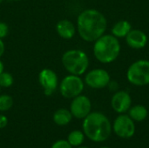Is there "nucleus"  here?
Here are the masks:
<instances>
[{
	"instance_id": "obj_1",
	"label": "nucleus",
	"mask_w": 149,
	"mask_h": 148,
	"mask_svg": "<svg viewBox=\"0 0 149 148\" xmlns=\"http://www.w3.org/2000/svg\"><path fill=\"white\" fill-rule=\"evenodd\" d=\"M107 20L103 13L95 9H86L79 13L77 18V31L86 42H94L105 34Z\"/></svg>"
},
{
	"instance_id": "obj_2",
	"label": "nucleus",
	"mask_w": 149,
	"mask_h": 148,
	"mask_svg": "<svg viewBox=\"0 0 149 148\" xmlns=\"http://www.w3.org/2000/svg\"><path fill=\"white\" fill-rule=\"evenodd\" d=\"M82 128L85 135L94 142L106 141L112 133L110 120L100 112L90 113L84 119Z\"/></svg>"
},
{
	"instance_id": "obj_3",
	"label": "nucleus",
	"mask_w": 149,
	"mask_h": 148,
	"mask_svg": "<svg viewBox=\"0 0 149 148\" xmlns=\"http://www.w3.org/2000/svg\"><path fill=\"white\" fill-rule=\"evenodd\" d=\"M120 43L112 34H104L94 41L93 55L102 64L113 62L120 53Z\"/></svg>"
},
{
	"instance_id": "obj_4",
	"label": "nucleus",
	"mask_w": 149,
	"mask_h": 148,
	"mask_svg": "<svg viewBox=\"0 0 149 148\" xmlns=\"http://www.w3.org/2000/svg\"><path fill=\"white\" fill-rule=\"evenodd\" d=\"M62 64L70 74L81 76L88 69L89 58L82 50H68L62 56Z\"/></svg>"
},
{
	"instance_id": "obj_5",
	"label": "nucleus",
	"mask_w": 149,
	"mask_h": 148,
	"mask_svg": "<svg viewBox=\"0 0 149 148\" xmlns=\"http://www.w3.org/2000/svg\"><path fill=\"white\" fill-rule=\"evenodd\" d=\"M127 79L129 83L136 86L149 84V60L139 59L134 62L127 69Z\"/></svg>"
},
{
	"instance_id": "obj_6",
	"label": "nucleus",
	"mask_w": 149,
	"mask_h": 148,
	"mask_svg": "<svg viewBox=\"0 0 149 148\" xmlns=\"http://www.w3.org/2000/svg\"><path fill=\"white\" fill-rule=\"evenodd\" d=\"M84 86V81L80 76L69 74L60 82L59 92L64 98L73 99L82 93Z\"/></svg>"
},
{
	"instance_id": "obj_7",
	"label": "nucleus",
	"mask_w": 149,
	"mask_h": 148,
	"mask_svg": "<svg viewBox=\"0 0 149 148\" xmlns=\"http://www.w3.org/2000/svg\"><path fill=\"white\" fill-rule=\"evenodd\" d=\"M112 128L115 134L122 139H130L135 133L134 121L124 113L120 114L115 119Z\"/></svg>"
},
{
	"instance_id": "obj_8",
	"label": "nucleus",
	"mask_w": 149,
	"mask_h": 148,
	"mask_svg": "<svg viewBox=\"0 0 149 148\" xmlns=\"http://www.w3.org/2000/svg\"><path fill=\"white\" fill-rule=\"evenodd\" d=\"M111 82V77L107 71L101 68L93 69L88 72L85 77V83L91 88L102 89L108 86Z\"/></svg>"
},
{
	"instance_id": "obj_9",
	"label": "nucleus",
	"mask_w": 149,
	"mask_h": 148,
	"mask_svg": "<svg viewBox=\"0 0 149 148\" xmlns=\"http://www.w3.org/2000/svg\"><path fill=\"white\" fill-rule=\"evenodd\" d=\"M92 109V103L88 97L85 95H79L72 99L70 106V112L72 117L84 120L90 113Z\"/></svg>"
},
{
	"instance_id": "obj_10",
	"label": "nucleus",
	"mask_w": 149,
	"mask_h": 148,
	"mask_svg": "<svg viewBox=\"0 0 149 148\" xmlns=\"http://www.w3.org/2000/svg\"><path fill=\"white\" fill-rule=\"evenodd\" d=\"M38 82L44 89V93L46 96H51L58 87V76L56 72L49 68L43 69L38 74Z\"/></svg>"
},
{
	"instance_id": "obj_11",
	"label": "nucleus",
	"mask_w": 149,
	"mask_h": 148,
	"mask_svg": "<svg viewBox=\"0 0 149 148\" xmlns=\"http://www.w3.org/2000/svg\"><path fill=\"white\" fill-rule=\"evenodd\" d=\"M132 105L130 94L126 91H117L112 97L111 106L114 112L121 114L127 112Z\"/></svg>"
},
{
	"instance_id": "obj_12",
	"label": "nucleus",
	"mask_w": 149,
	"mask_h": 148,
	"mask_svg": "<svg viewBox=\"0 0 149 148\" xmlns=\"http://www.w3.org/2000/svg\"><path fill=\"white\" fill-rule=\"evenodd\" d=\"M125 38L127 45L135 50L144 48L147 45L148 40L147 34L143 31L138 29H132Z\"/></svg>"
},
{
	"instance_id": "obj_13",
	"label": "nucleus",
	"mask_w": 149,
	"mask_h": 148,
	"mask_svg": "<svg viewBox=\"0 0 149 148\" xmlns=\"http://www.w3.org/2000/svg\"><path fill=\"white\" fill-rule=\"evenodd\" d=\"M56 31L59 37L64 39H71L75 36L77 28L68 19H61L56 24Z\"/></svg>"
},
{
	"instance_id": "obj_14",
	"label": "nucleus",
	"mask_w": 149,
	"mask_h": 148,
	"mask_svg": "<svg viewBox=\"0 0 149 148\" xmlns=\"http://www.w3.org/2000/svg\"><path fill=\"white\" fill-rule=\"evenodd\" d=\"M132 30V25L127 20H120L112 27V35L117 38H126V36Z\"/></svg>"
},
{
	"instance_id": "obj_15",
	"label": "nucleus",
	"mask_w": 149,
	"mask_h": 148,
	"mask_svg": "<svg viewBox=\"0 0 149 148\" xmlns=\"http://www.w3.org/2000/svg\"><path fill=\"white\" fill-rule=\"evenodd\" d=\"M72 119V115L70 112V110H67L65 108H60L58 109L52 116L53 122L60 126L68 125Z\"/></svg>"
},
{
	"instance_id": "obj_16",
	"label": "nucleus",
	"mask_w": 149,
	"mask_h": 148,
	"mask_svg": "<svg viewBox=\"0 0 149 148\" xmlns=\"http://www.w3.org/2000/svg\"><path fill=\"white\" fill-rule=\"evenodd\" d=\"M128 116L136 122H141L145 120L148 115V111L146 108V106L142 105H136L134 106H131L128 110Z\"/></svg>"
},
{
	"instance_id": "obj_17",
	"label": "nucleus",
	"mask_w": 149,
	"mask_h": 148,
	"mask_svg": "<svg viewBox=\"0 0 149 148\" xmlns=\"http://www.w3.org/2000/svg\"><path fill=\"white\" fill-rule=\"evenodd\" d=\"M85 133L79 130H73L67 136V141L70 143L72 147H80L85 140Z\"/></svg>"
},
{
	"instance_id": "obj_18",
	"label": "nucleus",
	"mask_w": 149,
	"mask_h": 148,
	"mask_svg": "<svg viewBox=\"0 0 149 148\" xmlns=\"http://www.w3.org/2000/svg\"><path fill=\"white\" fill-rule=\"evenodd\" d=\"M13 99L11 96L7 94L0 95V112L9 111L13 106Z\"/></svg>"
},
{
	"instance_id": "obj_19",
	"label": "nucleus",
	"mask_w": 149,
	"mask_h": 148,
	"mask_svg": "<svg viewBox=\"0 0 149 148\" xmlns=\"http://www.w3.org/2000/svg\"><path fill=\"white\" fill-rule=\"evenodd\" d=\"M13 82H14V78L10 73L3 72L0 74V86L1 87H4V88L10 87L13 85Z\"/></svg>"
},
{
	"instance_id": "obj_20",
	"label": "nucleus",
	"mask_w": 149,
	"mask_h": 148,
	"mask_svg": "<svg viewBox=\"0 0 149 148\" xmlns=\"http://www.w3.org/2000/svg\"><path fill=\"white\" fill-rule=\"evenodd\" d=\"M51 148H72L70 143L65 140H59L54 142Z\"/></svg>"
},
{
	"instance_id": "obj_21",
	"label": "nucleus",
	"mask_w": 149,
	"mask_h": 148,
	"mask_svg": "<svg viewBox=\"0 0 149 148\" xmlns=\"http://www.w3.org/2000/svg\"><path fill=\"white\" fill-rule=\"evenodd\" d=\"M8 32L9 27L7 24H5L4 22H0V38L3 39V38H5L8 35Z\"/></svg>"
},
{
	"instance_id": "obj_22",
	"label": "nucleus",
	"mask_w": 149,
	"mask_h": 148,
	"mask_svg": "<svg viewBox=\"0 0 149 148\" xmlns=\"http://www.w3.org/2000/svg\"><path fill=\"white\" fill-rule=\"evenodd\" d=\"M8 125V119L3 114H0V129L4 128Z\"/></svg>"
},
{
	"instance_id": "obj_23",
	"label": "nucleus",
	"mask_w": 149,
	"mask_h": 148,
	"mask_svg": "<svg viewBox=\"0 0 149 148\" xmlns=\"http://www.w3.org/2000/svg\"><path fill=\"white\" fill-rule=\"evenodd\" d=\"M4 49H5V46H4V44L3 42V39L0 38V58L3 55L4 53Z\"/></svg>"
},
{
	"instance_id": "obj_24",
	"label": "nucleus",
	"mask_w": 149,
	"mask_h": 148,
	"mask_svg": "<svg viewBox=\"0 0 149 148\" xmlns=\"http://www.w3.org/2000/svg\"><path fill=\"white\" fill-rule=\"evenodd\" d=\"M3 69H4V66H3V62L0 60V74L3 72Z\"/></svg>"
},
{
	"instance_id": "obj_25",
	"label": "nucleus",
	"mask_w": 149,
	"mask_h": 148,
	"mask_svg": "<svg viewBox=\"0 0 149 148\" xmlns=\"http://www.w3.org/2000/svg\"><path fill=\"white\" fill-rule=\"evenodd\" d=\"M77 148H88V147H78Z\"/></svg>"
},
{
	"instance_id": "obj_26",
	"label": "nucleus",
	"mask_w": 149,
	"mask_h": 148,
	"mask_svg": "<svg viewBox=\"0 0 149 148\" xmlns=\"http://www.w3.org/2000/svg\"><path fill=\"white\" fill-rule=\"evenodd\" d=\"M100 148H110V147H102Z\"/></svg>"
},
{
	"instance_id": "obj_27",
	"label": "nucleus",
	"mask_w": 149,
	"mask_h": 148,
	"mask_svg": "<svg viewBox=\"0 0 149 148\" xmlns=\"http://www.w3.org/2000/svg\"><path fill=\"white\" fill-rule=\"evenodd\" d=\"M3 1V0H0V3H2Z\"/></svg>"
},
{
	"instance_id": "obj_28",
	"label": "nucleus",
	"mask_w": 149,
	"mask_h": 148,
	"mask_svg": "<svg viewBox=\"0 0 149 148\" xmlns=\"http://www.w3.org/2000/svg\"><path fill=\"white\" fill-rule=\"evenodd\" d=\"M0 90H1V86H0Z\"/></svg>"
},
{
	"instance_id": "obj_29",
	"label": "nucleus",
	"mask_w": 149,
	"mask_h": 148,
	"mask_svg": "<svg viewBox=\"0 0 149 148\" xmlns=\"http://www.w3.org/2000/svg\"><path fill=\"white\" fill-rule=\"evenodd\" d=\"M14 1H17V0H14Z\"/></svg>"
}]
</instances>
